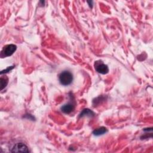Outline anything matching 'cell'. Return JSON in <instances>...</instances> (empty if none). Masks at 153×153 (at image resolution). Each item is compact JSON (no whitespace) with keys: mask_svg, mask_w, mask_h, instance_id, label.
Returning a JSON list of instances; mask_svg holds the SVG:
<instances>
[{"mask_svg":"<svg viewBox=\"0 0 153 153\" xmlns=\"http://www.w3.org/2000/svg\"><path fill=\"white\" fill-rule=\"evenodd\" d=\"M59 81L63 85L71 84L73 81L72 74L68 71H64L61 72L59 76Z\"/></svg>","mask_w":153,"mask_h":153,"instance_id":"6da1fadb","label":"cell"},{"mask_svg":"<svg viewBox=\"0 0 153 153\" xmlns=\"http://www.w3.org/2000/svg\"><path fill=\"white\" fill-rule=\"evenodd\" d=\"M11 151L13 152H29V150L28 147L23 143H17L13 146Z\"/></svg>","mask_w":153,"mask_h":153,"instance_id":"7a4b0ae2","label":"cell"},{"mask_svg":"<svg viewBox=\"0 0 153 153\" xmlns=\"http://www.w3.org/2000/svg\"><path fill=\"white\" fill-rule=\"evenodd\" d=\"M17 47L14 44H9L5 46L2 51V53L5 56H11L16 50Z\"/></svg>","mask_w":153,"mask_h":153,"instance_id":"3957f363","label":"cell"},{"mask_svg":"<svg viewBox=\"0 0 153 153\" xmlns=\"http://www.w3.org/2000/svg\"><path fill=\"white\" fill-rule=\"evenodd\" d=\"M95 69L97 72L102 74H106L109 71L108 66L103 64L102 62L98 63V62H96L95 63Z\"/></svg>","mask_w":153,"mask_h":153,"instance_id":"277c9868","label":"cell"},{"mask_svg":"<svg viewBox=\"0 0 153 153\" xmlns=\"http://www.w3.org/2000/svg\"><path fill=\"white\" fill-rule=\"evenodd\" d=\"M74 108H75L74 104L72 102H69L68 103H66L63 105L61 107V110L65 114H69L74 109Z\"/></svg>","mask_w":153,"mask_h":153,"instance_id":"5b68a950","label":"cell"},{"mask_svg":"<svg viewBox=\"0 0 153 153\" xmlns=\"http://www.w3.org/2000/svg\"><path fill=\"white\" fill-rule=\"evenodd\" d=\"M107 131V129L106 128L104 127H101L100 128H98L97 129H95L93 133L94 135L95 136H100L102 134H103L104 133H105Z\"/></svg>","mask_w":153,"mask_h":153,"instance_id":"8992f818","label":"cell"},{"mask_svg":"<svg viewBox=\"0 0 153 153\" xmlns=\"http://www.w3.org/2000/svg\"><path fill=\"white\" fill-rule=\"evenodd\" d=\"M94 115V114L93 111H91V110H90L88 109H85L79 114V117H82L84 116L91 117V116H93Z\"/></svg>","mask_w":153,"mask_h":153,"instance_id":"52a82bcc","label":"cell"},{"mask_svg":"<svg viewBox=\"0 0 153 153\" xmlns=\"http://www.w3.org/2000/svg\"><path fill=\"white\" fill-rule=\"evenodd\" d=\"M8 78L5 76L4 77L1 78V90H2L4 88L6 87V85L8 84Z\"/></svg>","mask_w":153,"mask_h":153,"instance_id":"ba28073f","label":"cell"},{"mask_svg":"<svg viewBox=\"0 0 153 153\" xmlns=\"http://www.w3.org/2000/svg\"><path fill=\"white\" fill-rule=\"evenodd\" d=\"M13 68H14V66L8 67L7 69H5V70H4V71H2V72H1V74H4V73H5V72H8L9 71H10L11 69H12Z\"/></svg>","mask_w":153,"mask_h":153,"instance_id":"9c48e42d","label":"cell"}]
</instances>
